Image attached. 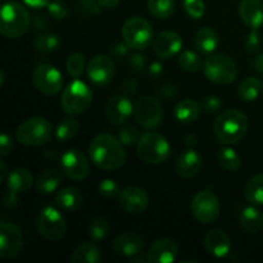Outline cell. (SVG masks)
Segmentation results:
<instances>
[{
	"label": "cell",
	"instance_id": "39",
	"mask_svg": "<svg viewBox=\"0 0 263 263\" xmlns=\"http://www.w3.org/2000/svg\"><path fill=\"white\" fill-rule=\"evenodd\" d=\"M89 233L94 240H103L109 233V223L105 218L97 217L90 222Z\"/></svg>",
	"mask_w": 263,
	"mask_h": 263
},
{
	"label": "cell",
	"instance_id": "28",
	"mask_svg": "<svg viewBox=\"0 0 263 263\" xmlns=\"http://www.w3.org/2000/svg\"><path fill=\"white\" fill-rule=\"evenodd\" d=\"M239 222L247 233L257 234L263 228V213L253 205L246 207L239 215Z\"/></svg>",
	"mask_w": 263,
	"mask_h": 263
},
{
	"label": "cell",
	"instance_id": "2",
	"mask_svg": "<svg viewBox=\"0 0 263 263\" xmlns=\"http://www.w3.org/2000/svg\"><path fill=\"white\" fill-rule=\"evenodd\" d=\"M213 131L222 144H238L248 133V117L238 109L223 110L215 120Z\"/></svg>",
	"mask_w": 263,
	"mask_h": 263
},
{
	"label": "cell",
	"instance_id": "36",
	"mask_svg": "<svg viewBox=\"0 0 263 263\" xmlns=\"http://www.w3.org/2000/svg\"><path fill=\"white\" fill-rule=\"evenodd\" d=\"M80 130V125L73 118H64L58 125L55 131V136L59 141H68L77 135Z\"/></svg>",
	"mask_w": 263,
	"mask_h": 263
},
{
	"label": "cell",
	"instance_id": "12",
	"mask_svg": "<svg viewBox=\"0 0 263 263\" xmlns=\"http://www.w3.org/2000/svg\"><path fill=\"white\" fill-rule=\"evenodd\" d=\"M193 216L202 223H212L220 215V202L210 190H202L193 197Z\"/></svg>",
	"mask_w": 263,
	"mask_h": 263
},
{
	"label": "cell",
	"instance_id": "56",
	"mask_svg": "<svg viewBox=\"0 0 263 263\" xmlns=\"http://www.w3.org/2000/svg\"><path fill=\"white\" fill-rule=\"evenodd\" d=\"M185 145H186L187 148H193V146L197 145V136L193 135V134L187 135L186 138H185Z\"/></svg>",
	"mask_w": 263,
	"mask_h": 263
},
{
	"label": "cell",
	"instance_id": "31",
	"mask_svg": "<svg viewBox=\"0 0 263 263\" xmlns=\"http://www.w3.org/2000/svg\"><path fill=\"white\" fill-rule=\"evenodd\" d=\"M244 195H246L247 200L252 204H263V174L256 175L247 182Z\"/></svg>",
	"mask_w": 263,
	"mask_h": 263
},
{
	"label": "cell",
	"instance_id": "34",
	"mask_svg": "<svg viewBox=\"0 0 263 263\" xmlns=\"http://www.w3.org/2000/svg\"><path fill=\"white\" fill-rule=\"evenodd\" d=\"M59 45H61V39L55 33H41V35L36 36L33 40V46L36 50L44 54L57 50Z\"/></svg>",
	"mask_w": 263,
	"mask_h": 263
},
{
	"label": "cell",
	"instance_id": "11",
	"mask_svg": "<svg viewBox=\"0 0 263 263\" xmlns=\"http://www.w3.org/2000/svg\"><path fill=\"white\" fill-rule=\"evenodd\" d=\"M32 81L37 91L41 94L53 97L63 87V74L50 64H39L33 71Z\"/></svg>",
	"mask_w": 263,
	"mask_h": 263
},
{
	"label": "cell",
	"instance_id": "13",
	"mask_svg": "<svg viewBox=\"0 0 263 263\" xmlns=\"http://www.w3.org/2000/svg\"><path fill=\"white\" fill-rule=\"evenodd\" d=\"M61 167L63 174L68 179L76 180V181L86 179L90 174L89 161L86 156L77 148L64 152L61 159Z\"/></svg>",
	"mask_w": 263,
	"mask_h": 263
},
{
	"label": "cell",
	"instance_id": "18",
	"mask_svg": "<svg viewBox=\"0 0 263 263\" xmlns=\"http://www.w3.org/2000/svg\"><path fill=\"white\" fill-rule=\"evenodd\" d=\"M120 204L126 212L139 215L148 208L149 197L141 187L127 186L121 192Z\"/></svg>",
	"mask_w": 263,
	"mask_h": 263
},
{
	"label": "cell",
	"instance_id": "25",
	"mask_svg": "<svg viewBox=\"0 0 263 263\" xmlns=\"http://www.w3.org/2000/svg\"><path fill=\"white\" fill-rule=\"evenodd\" d=\"M202 104L194 99H184L180 100L174 109V116L179 122L189 125V123L195 122L200 117L202 113Z\"/></svg>",
	"mask_w": 263,
	"mask_h": 263
},
{
	"label": "cell",
	"instance_id": "40",
	"mask_svg": "<svg viewBox=\"0 0 263 263\" xmlns=\"http://www.w3.org/2000/svg\"><path fill=\"white\" fill-rule=\"evenodd\" d=\"M184 9L190 18L200 20L205 12V5L203 0H184Z\"/></svg>",
	"mask_w": 263,
	"mask_h": 263
},
{
	"label": "cell",
	"instance_id": "23",
	"mask_svg": "<svg viewBox=\"0 0 263 263\" xmlns=\"http://www.w3.org/2000/svg\"><path fill=\"white\" fill-rule=\"evenodd\" d=\"M239 15L244 25L252 30H258L263 26V2L241 0L239 4Z\"/></svg>",
	"mask_w": 263,
	"mask_h": 263
},
{
	"label": "cell",
	"instance_id": "50",
	"mask_svg": "<svg viewBox=\"0 0 263 263\" xmlns=\"http://www.w3.org/2000/svg\"><path fill=\"white\" fill-rule=\"evenodd\" d=\"M128 51V45L127 44H117L115 48L112 49V54L116 57V58H122L127 54Z\"/></svg>",
	"mask_w": 263,
	"mask_h": 263
},
{
	"label": "cell",
	"instance_id": "46",
	"mask_svg": "<svg viewBox=\"0 0 263 263\" xmlns=\"http://www.w3.org/2000/svg\"><path fill=\"white\" fill-rule=\"evenodd\" d=\"M12 138L9 135H7V134H2V136H0V156H8L12 152Z\"/></svg>",
	"mask_w": 263,
	"mask_h": 263
},
{
	"label": "cell",
	"instance_id": "58",
	"mask_svg": "<svg viewBox=\"0 0 263 263\" xmlns=\"http://www.w3.org/2000/svg\"><path fill=\"white\" fill-rule=\"evenodd\" d=\"M4 84V72H0V85Z\"/></svg>",
	"mask_w": 263,
	"mask_h": 263
},
{
	"label": "cell",
	"instance_id": "3",
	"mask_svg": "<svg viewBox=\"0 0 263 263\" xmlns=\"http://www.w3.org/2000/svg\"><path fill=\"white\" fill-rule=\"evenodd\" d=\"M31 18L27 9L17 2L5 3L2 8L0 32L7 39H18L27 32Z\"/></svg>",
	"mask_w": 263,
	"mask_h": 263
},
{
	"label": "cell",
	"instance_id": "19",
	"mask_svg": "<svg viewBox=\"0 0 263 263\" xmlns=\"http://www.w3.org/2000/svg\"><path fill=\"white\" fill-rule=\"evenodd\" d=\"M105 113H107V117L110 123L116 126L123 125L133 116V103L125 95H116L108 100Z\"/></svg>",
	"mask_w": 263,
	"mask_h": 263
},
{
	"label": "cell",
	"instance_id": "53",
	"mask_svg": "<svg viewBox=\"0 0 263 263\" xmlns=\"http://www.w3.org/2000/svg\"><path fill=\"white\" fill-rule=\"evenodd\" d=\"M98 3L103 9H113L120 4V0H98Z\"/></svg>",
	"mask_w": 263,
	"mask_h": 263
},
{
	"label": "cell",
	"instance_id": "1",
	"mask_svg": "<svg viewBox=\"0 0 263 263\" xmlns=\"http://www.w3.org/2000/svg\"><path fill=\"white\" fill-rule=\"evenodd\" d=\"M89 156L92 163L102 170L113 171L126 163V152L120 139L109 134H100L89 146Z\"/></svg>",
	"mask_w": 263,
	"mask_h": 263
},
{
	"label": "cell",
	"instance_id": "45",
	"mask_svg": "<svg viewBox=\"0 0 263 263\" xmlns=\"http://www.w3.org/2000/svg\"><path fill=\"white\" fill-rule=\"evenodd\" d=\"M203 110L207 113H216L221 108V100L218 97H208L204 98L202 102Z\"/></svg>",
	"mask_w": 263,
	"mask_h": 263
},
{
	"label": "cell",
	"instance_id": "20",
	"mask_svg": "<svg viewBox=\"0 0 263 263\" xmlns=\"http://www.w3.org/2000/svg\"><path fill=\"white\" fill-rule=\"evenodd\" d=\"M179 247L176 241L168 238H162L154 241L148 251V262L171 263L176 261Z\"/></svg>",
	"mask_w": 263,
	"mask_h": 263
},
{
	"label": "cell",
	"instance_id": "44",
	"mask_svg": "<svg viewBox=\"0 0 263 263\" xmlns=\"http://www.w3.org/2000/svg\"><path fill=\"white\" fill-rule=\"evenodd\" d=\"M261 35H259V32L257 30H252L251 32L248 33V36L246 37V43H244V45H246V49L248 51H251V53H253V51H257L259 49V46H261Z\"/></svg>",
	"mask_w": 263,
	"mask_h": 263
},
{
	"label": "cell",
	"instance_id": "6",
	"mask_svg": "<svg viewBox=\"0 0 263 263\" xmlns=\"http://www.w3.org/2000/svg\"><path fill=\"white\" fill-rule=\"evenodd\" d=\"M15 136L23 145L40 146L51 140L53 127L44 117H31L18 126Z\"/></svg>",
	"mask_w": 263,
	"mask_h": 263
},
{
	"label": "cell",
	"instance_id": "33",
	"mask_svg": "<svg viewBox=\"0 0 263 263\" xmlns=\"http://www.w3.org/2000/svg\"><path fill=\"white\" fill-rule=\"evenodd\" d=\"M176 2L175 0H148V8L152 15L159 20L171 17L175 12Z\"/></svg>",
	"mask_w": 263,
	"mask_h": 263
},
{
	"label": "cell",
	"instance_id": "7",
	"mask_svg": "<svg viewBox=\"0 0 263 263\" xmlns=\"http://www.w3.org/2000/svg\"><path fill=\"white\" fill-rule=\"evenodd\" d=\"M153 27L141 17H131L123 23L122 37L128 48L134 50H144L153 43Z\"/></svg>",
	"mask_w": 263,
	"mask_h": 263
},
{
	"label": "cell",
	"instance_id": "47",
	"mask_svg": "<svg viewBox=\"0 0 263 263\" xmlns=\"http://www.w3.org/2000/svg\"><path fill=\"white\" fill-rule=\"evenodd\" d=\"M130 67L133 71L141 72L145 68V58L141 54H134L130 58Z\"/></svg>",
	"mask_w": 263,
	"mask_h": 263
},
{
	"label": "cell",
	"instance_id": "42",
	"mask_svg": "<svg viewBox=\"0 0 263 263\" xmlns=\"http://www.w3.org/2000/svg\"><path fill=\"white\" fill-rule=\"evenodd\" d=\"M48 12L54 20H64L68 15V8L62 0H54L48 5Z\"/></svg>",
	"mask_w": 263,
	"mask_h": 263
},
{
	"label": "cell",
	"instance_id": "43",
	"mask_svg": "<svg viewBox=\"0 0 263 263\" xmlns=\"http://www.w3.org/2000/svg\"><path fill=\"white\" fill-rule=\"evenodd\" d=\"M118 138L123 145H133L134 143L139 141V130L135 126H126L120 131Z\"/></svg>",
	"mask_w": 263,
	"mask_h": 263
},
{
	"label": "cell",
	"instance_id": "54",
	"mask_svg": "<svg viewBox=\"0 0 263 263\" xmlns=\"http://www.w3.org/2000/svg\"><path fill=\"white\" fill-rule=\"evenodd\" d=\"M48 27V22L45 21V18H44V15H39L36 14L35 15V28L36 30H45V28Z\"/></svg>",
	"mask_w": 263,
	"mask_h": 263
},
{
	"label": "cell",
	"instance_id": "5",
	"mask_svg": "<svg viewBox=\"0 0 263 263\" xmlns=\"http://www.w3.org/2000/svg\"><path fill=\"white\" fill-rule=\"evenodd\" d=\"M92 97L91 89L85 82L76 79L62 92L61 107L67 115L79 116L91 105Z\"/></svg>",
	"mask_w": 263,
	"mask_h": 263
},
{
	"label": "cell",
	"instance_id": "16",
	"mask_svg": "<svg viewBox=\"0 0 263 263\" xmlns=\"http://www.w3.org/2000/svg\"><path fill=\"white\" fill-rule=\"evenodd\" d=\"M32 181V174L27 168L18 167V168L13 170L7 177L8 194L4 198V204L7 207H13L17 203L18 194L28 192Z\"/></svg>",
	"mask_w": 263,
	"mask_h": 263
},
{
	"label": "cell",
	"instance_id": "9",
	"mask_svg": "<svg viewBox=\"0 0 263 263\" xmlns=\"http://www.w3.org/2000/svg\"><path fill=\"white\" fill-rule=\"evenodd\" d=\"M37 230L46 240L58 241L66 235L67 222L58 210L46 207L37 216Z\"/></svg>",
	"mask_w": 263,
	"mask_h": 263
},
{
	"label": "cell",
	"instance_id": "37",
	"mask_svg": "<svg viewBox=\"0 0 263 263\" xmlns=\"http://www.w3.org/2000/svg\"><path fill=\"white\" fill-rule=\"evenodd\" d=\"M179 66L186 72H198L202 68V59L194 51L185 50L179 55Z\"/></svg>",
	"mask_w": 263,
	"mask_h": 263
},
{
	"label": "cell",
	"instance_id": "21",
	"mask_svg": "<svg viewBox=\"0 0 263 263\" xmlns=\"http://www.w3.org/2000/svg\"><path fill=\"white\" fill-rule=\"evenodd\" d=\"M203 167V158L197 151L189 148L177 158L175 171L182 179H192L199 174Z\"/></svg>",
	"mask_w": 263,
	"mask_h": 263
},
{
	"label": "cell",
	"instance_id": "8",
	"mask_svg": "<svg viewBox=\"0 0 263 263\" xmlns=\"http://www.w3.org/2000/svg\"><path fill=\"white\" fill-rule=\"evenodd\" d=\"M204 74L216 85H229L235 81L238 67L235 62L223 54H212L204 62Z\"/></svg>",
	"mask_w": 263,
	"mask_h": 263
},
{
	"label": "cell",
	"instance_id": "41",
	"mask_svg": "<svg viewBox=\"0 0 263 263\" xmlns=\"http://www.w3.org/2000/svg\"><path fill=\"white\" fill-rule=\"evenodd\" d=\"M99 193L105 198H116L120 197L121 190L115 180L105 179L99 184Z\"/></svg>",
	"mask_w": 263,
	"mask_h": 263
},
{
	"label": "cell",
	"instance_id": "48",
	"mask_svg": "<svg viewBox=\"0 0 263 263\" xmlns=\"http://www.w3.org/2000/svg\"><path fill=\"white\" fill-rule=\"evenodd\" d=\"M81 4L85 9L89 10L90 13H94V14H98L100 12V9H102L98 0H81Z\"/></svg>",
	"mask_w": 263,
	"mask_h": 263
},
{
	"label": "cell",
	"instance_id": "10",
	"mask_svg": "<svg viewBox=\"0 0 263 263\" xmlns=\"http://www.w3.org/2000/svg\"><path fill=\"white\" fill-rule=\"evenodd\" d=\"M134 117L141 127L146 130L158 127L163 120L161 103L152 97H141L134 107Z\"/></svg>",
	"mask_w": 263,
	"mask_h": 263
},
{
	"label": "cell",
	"instance_id": "59",
	"mask_svg": "<svg viewBox=\"0 0 263 263\" xmlns=\"http://www.w3.org/2000/svg\"><path fill=\"white\" fill-rule=\"evenodd\" d=\"M262 90H263V85H262Z\"/></svg>",
	"mask_w": 263,
	"mask_h": 263
},
{
	"label": "cell",
	"instance_id": "32",
	"mask_svg": "<svg viewBox=\"0 0 263 263\" xmlns=\"http://www.w3.org/2000/svg\"><path fill=\"white\" fill-rule=\"evenodd\" d=\"M262 90L261 81H259L257 77H248V79H244L240 82L238 89V94L240 97L241 100L244 102H253L258 98L259 92Z\"/></svg>",
	"mask_w": 263,
	"mask_h": 263
},
{
	"label": "cell",
	"instance_id": "52",
	"mask_svg": "<svg viewBox=\"0 0 263 263\" xmlns=\"http://www.w3.org/2000/svg\"><path fill=\"white\" fill-rule=\"evenodd\" d=\"M162 72H163V67H162V64L159 63V62H154V63L151 64V68H149V73H151V76L158 77L161 76Z\"/></svg>",
	"mask_w": 263,
	"mask_h": 263
},
{
	"label": "cell",
	"instance_id": "57",
	"mask_svg": "<svg viewBox=\"0 0 263 263\" xmlns=\"http://www.w3.org/2000/svg\"><path fill=\"white\" fill-rule=\"evenodd\" d=\"M7 176V166H5L4 162H0V182H3Z\"/></svg>",
	"mask_w": 263,
	"mask_h": 263
},
{
	"label": "cell",
	"instance_id": "14",
	"mask_svg": "<svg viewBox=\"0 0 263 263\" xmlns=\"http://www.w3.org/2000/svg\"><path fill=\"white\" fill-rule=\"evenodd\" d=\"M23 248V236L20 229L10 222L0 225V257L12 259L21 253Z\"/></svg>",
	"mask_w": 263,
	"mask_h": 263
},
{
	"label": "cell",
	"instance_id": "29",
	"mask_svg": "<svg viewBox=\"0 0 263 263\" xmlns=\"http://www.w3.org/2000/svg\"><path fill=\"white\" fill-rule=\"evenodd\" d=\"M102 251L95 243H84L77 247L71 256L73 263H98L102 261Z\"/></svg>",
	"mask_w": 263,
	"mask_h": 263
},
{
	"label": "cell",
	"instance_id": "27",
	"mask_svg": "<svg viewBox=\"0 0 263 263\" xmlns=\"http://www.w3.org/2000/svg\"><path fill=\"white\" fill-rule=\"evenodd\" d=\"M194 45L198 51L203 54H211L218 45V35L213 28L202 27L194 36Z\"/></svg>",
	"mask_w": 263,
	"mask_h": 263
},
{
	"label": "cell",
	"instance_id": "30",
	"mask_svg": "<svg viewBox=\"0 0 263 263\" xmlns=\"http://www.w3.org/2000/svg\"><path fill=\"white\" fill-rule=\"evenodd\" d=\"M62 182V175L58 170L48 168L39 176L36 189L41 194H51L59 187Z\"/></svg>",
	"mask_w": 263,
	"mask_h": 263
},
{
	"label": "cell",
	"instance_id": "17",
	"mask_svg": "<svg viewBox=\"0 0 263 263\" xmlns=\"http://www.w3.org/2000/svg\"><path fill=\"white\" fill-rule=\"evenodd\" d=\"M153 51L158 58L170 59L176 55L182 48V39L175 31H164L153 40Z\"/></svg>",
	"mask_w": 263,
	"mask_h": 263
},
{
	"label": "cell",
	"instance_id": "15",
	"mask_svg": "<svg viewBox=\"0 0 263 263\" xmlns=\"http://www.w3.org/2000/svg\"><path fill=\"white\" fill-rule=\"evenodd\" d=\"M87 77L98 87L107 86L115 77V62L112 58L98 54L87 64Z\"/></svg>",
	"mask_w": 263,
	"mask_h": 263
},
{
	"label": "cell",
	"instance_id": "49",
	"mask_svg": "<svg viewBox=\"0 0 263 263\" xmlns=\"http://www.w3.org/2000/svg\"><path fill=\"white\" fill-rule=\"evenodd\" d=\"M136 89H138V84L134 80H126L122 85V91L125 92L126 95H133L136 92Z\"/></svg>",
	"mask_w": 263,
	"mask_h": 263
},
{
	"label": "cell",
	"instance_id": "35",
	"mask_svg": "<svg viewBox=\"0 0 263 263\" xmlns=\"http://www.w3.org/2000/svg\"><path fill=\"white\" fill-rule=\"evenodd\" d=\"M218 163L226 171H236L240 167V157L234 149L223 146L218 151Z\"/></svg>",
	"mask_w": 263,
	"mask_h": 263
},
{
	"label": "cell",
	"instance_id": "55",
	"mask_svg": "<svg viewBox=\"0 0 263 263\" xmlns=\"http://www.w3.org/2000/svg\"><path fill=\"white\" fill-rule=\"evenodd\" d=\"M253 68L256 69V71L258 72V73H262L263 74V53L258 54V55H257V58L254 59Z\"/></svg>",
	"mask_w": 263,
	"mask_h": 263
},
{
	"label": "cell",
	"instance_id": "38",
	"mask_svg": "<svg viewBox=\"0 0 263 263\" xmlns=\"http://www.w3.org/2000/svg\"><path fill=\"white\" fill-rule=\"evenodd\" d=\"M67 72L73 79H79L85 69V57L81 53H72L67 59Z\"/></svg>",
	"mask_w": 263,
	"mask_h": 263
},
{
	"label": "cell",
	"instance_id": "26",
	"mask_svg": "<svg viewBox=\"0 0 263 263\" xmlns=\"http://www.w3.org/2000/svg\"><path fill=\"white\" fill-rule=\"evenodd\" d=\"M55 202L59 207L67 212H74L82 205V195L76 187L66 186L58 190Z\"/></svg>",
	"mask_w": 263,
	"mask_h": 263
},
{
	"label": "cell",
	"instance_id": "51",
	"mask_svg": "<svg viewBox=\"0 0 263 263\" xmlns=\"http://www.w3.org/2000/svg\"><path fill=\"white\" fill-rule=\"evenodd\" d=\"M26 5L31 8H44L48 7L50 0H23Z\"/></svg>",
	"mask_w": 263,
	"mask_h": 263
},
{
	"label": "cell",
	"instance_id": "4",
	"mask_svg": "<svg viewBox=\"0 0 263 263\" xmlns=\"http://www.w3.org/2000/svg\"><path fill=\"white\" fill-rule=\"evenodd\" d=\"M138 156L148 164H159L167 161L171 154V146L161 134L149 131L138 141Z\"/></svg>",
	"mask_w": 263,
	"mask_h": 263
},
{
	"label": "cell",
	"instance_id": "24",
	"mask_svg": "<svg viewBox=\"0 0 263 263\" xmlns=\"http://www.w3.org/2000/svg\"><path fill=\"white\" fill-rule=\"evenodd\" d=\"M144 248V239L136 233H125L118 235L113 241V249L118 256L135 257Z\"/></svg>",
	"mask_w": 263,
	"mask_h": 263
},
{
	"label": "cell",
	"instance_id": "22",
	"mask_svg": "<svg viewBox=\"0 0 263 263\" xmlns=\"http://www.w3.org/2000/svg\"><path fill=\"white\" fill-rule=\"evenodd\" d=\"M204 247L211 256L216 258H223L230 253L231 239L225 231L213 229L204 236Z\"/></svg>",
	"mask_w": 263,
	"mask_h": 263
}]
</instances>
